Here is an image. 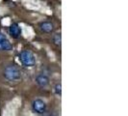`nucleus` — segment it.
I'll list each match as a JSON object with an SVG mask.
<instances>
[{
    "label": "nucleus",
    "mask_w": 128,
    "mask_h": 116,
    "mask_svg": "<svg viewBox=\"0 0 128 116\" xmlns=\"http://www.w3.org/2000/svg\"><path fill=\"white\" fill-rule=\"evenodd\" d=\"M40 28L42 32L44 33H51L54 29V26H53V23L50 22V21H42L40 22Z\"/></svg>",
    "instance_id": "obj_6"
},
{
    "label": "nucleus",
    "mask_w": 128,
    "mask_h": 116,
    "mask_svg": "<svg viewBox=\"0 0 128 116\" xmlns=\"http://www.w3.org/2000/svg\"><path fill=\"white\" fill-rule=\"evenodd\" d=\"M12 48L13 45L7 38L0 41V51H10Z\"/></svg>",
    "instance_id": "obj_7"
},
{
    "label": "nucleus",
    "mask_w": 128,
    "mask_h": 116,
    "mask_svg": "<svg viewBox=\"0 0 128 116\" xmlns=\"http://www.w3.org/2000/svg\"><path fill=\"white\" fill-rule=\"evenodd\" d=\"M4 39H6V36L2 32H0V41H2V40H4Z\"/></svg>",
    "instance_id": "obj_10"
},
{
    "label": "nucleus",
    "mask_w": 128,
    "mask_h": 116,
    "mask_svg": "<svg viewBox=\"0 0 128 116\" xmlns=\"http://www.w3.org/2000/svg\"><path fill=\"white\" fill-rule=\"evenodd\" d=\"M3 76L9 81H18L21 78V73L14 65H8L3 71Z\"/></svg>",
    "instance_id": "obj_1"
},
{
    "label": "nucleus",
    "mask_w": 128,
    "mask_h": 116,
    "mask_svg": "<svg viewBox=\"0 0 128 116\" xmlns=\"http://www.w3.org/2000/svg\"><path fill=\"white\" fill-rule=\"evenodd\" d=\"M19 60L25 67H33L36 64V58L30 50H22L19 53Z\"/></svg>",
    "instance_id": "obj_2"
},
{
    "label": "nucleus",
    "mask_w": 128,
    "mask_h": 116,
    "mask_svg": "<svg viewBox=\"0 0 128 116\" xmlns=\"http://www.w3.org/2000/svg\"><path fill=\"white\" fill-rule=\"evenodd\" d=\"M54 90H55L56 95H58V96H61V94H62V85H61V83L56 84V85H55Z\"/></svg>",
    "instance_id": "obj_9"
},
{
    "label": "nucleus",
    "mask_w": 128,
    "mask_h": 116,
    "mask_svg": "<svg viewBox=\"0 0 128 116\" xmlns=\"http://www.w3.org/2000/svg\"><path fill=\"white\" fill-rule=\"evenodd\" d=\"M9 33L14 39H18L20 37L21 34V29L18 23H13L9 28Z\"/></svg>",
    "instance_id": "obj_5"
},
{
    "label": "nucleus",
    "mask_w": 128,
    "mask_h": 116,
    "mask_svg": "<svg viewBox=\"0 0 128 116\" xmlns=\"http://www.w3.org/2000/svg\"><path fill=\"white\" fill-rule=\"evenodd\" d=\"M48 116H56V115H55L54 113H50V114H49V115H48Z\"/></svg>",
    "instance_id": "obj_11"
},
{
    "label": "nucleus",
    "mask_w": 128,
    "mask_h": 116,
    "mask_svg": "<svg viewBox=\"0 0 128 116\" xmlns=\"http://www.w3.org/2000/svg\"><path fill=\"white\" fill-rule=\"evenodd\" d=\"M52 42L54 43V45H56L57 46H60L62 45V36L60 33H55L52 36Z\"/></svg>",
    "instance_id": "obj_8"
},
{
    "label": "nucleus",
    "mask_w": 128,
    "mask_h": 116,
    "mask_svg": "<svg viewBox=\"0 0 128 116\" xmlns=\"http://www.w3.org/2000/svg\"><path fill=\"white\" fill-rule=\"evenodd\" d=\"M32 108L34 110V112H36L38 114H42L46 110V103L42 99H36L33 101Z\"/></svg>",
    "instance_id": "obj_3"
},
{
    "label": "nucleus",
    "mask_w": 128,
    "mask_h": 116,
    "mask_svg": "<svg viewBox=\"0 0 128 116\" xmlns=\"http://www.w3.org/2000/svg\"><path fill=\"white\" fill-rule=\"evenodd\" d=\"M36 83L40 87H46L49 84V77L45 74H38L36 77Z\"/></svg>",
    "instance_id": "obj_4"
}]
</instances>
